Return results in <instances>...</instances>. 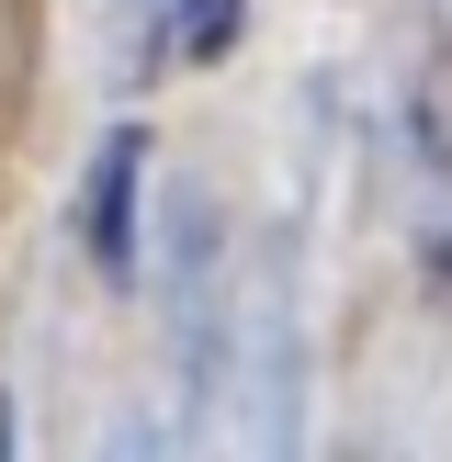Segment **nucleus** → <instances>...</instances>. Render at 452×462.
Wrapping results in <instances>:
<instances>
[{"instance_id":"nucleus-1","label":"nucleus","mask_w":452,"mask_h":462,"mask_svg":"<svg viewBox=\"0 0 452 462\" xmlns=\"http://www.w3.org/2000/svg\"><path fill=\"white\" fill-rule=\"evenodd\" d=\"M136 248H147V135L113 125L90 180H80V260L102 282H136Z\"/></svg>"},{"instance_id":"nucleus-2","label":"nucleus","mask_w":452,"mask_h":462,"mask_svg":"<svg viewBox=\"0 0 452 462\" xmlns=\"http://www.w3.org/2000/svg\"><path fill=\"white\" fill-rule=\"evenodd\" d=\"M407 203H419L429 271H452V45H429L419 90H407Z\"/></svg>"},{"instance_id":"nucleus-3","label":"nucleus","mask_w":452,"mask_h":462,"mask_svg":"<svg viewBox=\"0 0 452 462\" xmlns=\"http://www.w3.org/2000/svg\"><path fill=\"white\" fill-rule=\"evenodd\" d=\"M238 34H249V0H170V57L181 68H215Z\"/></svg>"},{"instance_id":"nucleus-4","label":"nucleus","mask_w":452,"mask_h":462,"mask_svg":"<svg viewBox=\"0 0 452 462\" xmlns=\"http://www.w3.org/2000/svg\"><path fill=\"white\" fill-rule=\"evenodd\" d=\"M0 462H23V429H12V395H0Z\"/></svg>"}]
</instances>
